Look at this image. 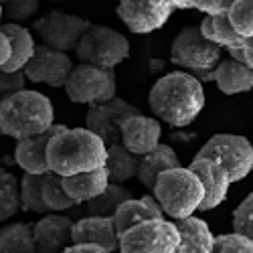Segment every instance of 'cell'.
I'll return each mask as SVG.
<instances>
[{
	"label": "cell",
	"instance_id": "4dcf8cb0",
	"mask_svg": "<svg viewBox=\"0 0 253 253\" xmlns=\"http://www.w3.org/2000/svg\"><path fill=\"white\" fill-rule=\"evenodd\" d=\"M43 199L51 213H63V211H71L77 207V203L67 195L65 186H63V176L53 170L43 174Z\"/></svg>",
	"mask_w": 253,
	"mask_h": 253
},
{
	"label": "cell",
	"instance_id": "ee69618b",
	"mask_svg": "<svg viewBox=\"0 0 253 253\" xmlns=\"http://www.w3.org/2000/svg\"><path fill=\"white\" fill-rule=\"evenodd\" d=\"M2 136H4V134H2V126H0V138H2Z\"/></svg>",
	"mask_w": 253,
	"mask_h": 253
},
{
	"label": "cell",
	"instance_id": "1f68e13d",
	"mask_svg": "<svg viewBox=\"0 0 253 253\" xmlns=\"http://www.w3.org/2000/svg\"><path fill=\"white\" fill-rule=\"evenodd\" d=\"M229 18L241 37H253V0H233Z\"/></svg>",
	"mask_w": 253,
	"mask_h": 253
},
{
	"label": "cell",
	"instance_id": "d6a6232c",
	"mask_svg": "<svg viewBox=\"0 0 253 253\" xmlns=\"http://www.w3.org/2000/svg\"><path fill=\"white\" fill-rule=\"evenodd\" d=\"M39 8H41V0H8L4 4V16L8 18V23L25 25L35 20Z\"/></svg>",
	"mask_w": 253,
	"mask_h": 253
},
{
	"label": "cell",
	"instance_id": "6da1fadb",
	"mask_svg": "<svg viewBox=\"0 0 253 253\" xmlns=\"http://www.w3.org/2000/svg\"><path fill=\"white\" fill-rule=\"evenodd\" d=\"M205 85L188 71L162 75L148 93V105L160 122L172 128L191 126L205 110Z\"/></svg>",
	"mask_w": 253,
	"mask_h": 253
},
{
	"label": "cell",
	"instance_id": "ba28073f",
	"mask_svg": "<svg viewBox=\"0 0 253 253\" xmlns=\"http://www.w3.org/2000/svg\"><path fill=\"white\" fill-rule=\"evenodd\" d=\"M65 93L73 103L97 105L118 95V81L114 69H103L87 63L75 65L65 81Z\"/></svg>",
	"mask_w": 253,
	"mask_h": 253
},
{
	"label": "cell",
	"instance_id": "7bdbcfd3",
	"mask_svg": "<svg viewBox=\"0 0 253 253\" xmlns=\"http://www.w3.org/2000/svg\"><path fill=\"white\" fill-rule=\"evenodd\" d=\"M51 2H67V0H51Z\"/></svg>",
	"mask_w": 253,
	"mask_h": 253
},
{
	"label": "cell",
	"instance_id": "836d02e7",
	"mask_svg": "<svg viewBox=\"0 0 253 253\" xmlns=\"http://www.w3.org/2000/svg\"><path fill=\"white\" fill-rule=\"evenodd\" d=\"M231 225H233L235 233H241L253 241V191L233 211V221H231Z\"/></svg>",
	"mask_w": 253,
	"mask_h": 253
},
{
	"label": "cell",
	"instance_id": "e575fe53",
	"mask_svg": "<svg viewBox=\"0 0 253 253\" xmlns=\"http://www.w3.org/2000/svg\"><path fill=\"white\" fill-rule=\"evenodd\" d=\"M215 253H253V241L241 233L215 235Z\"/></svg>",
	"mask_w": 253,
	"mask_h": 253
},
{
	"label": "cell",
	"instance_id": "5bb4252c",
	"mask_svg": "<svg viewBox=\"0 0 253 253\" xmlns=\"http://www.w3.org/2000/svg\"><path fill=\"white\" fill-rule=\"evenodd\" d=\"M73 219L63 213H47L33 225L35 253H61L67 249L73 239Z\"/></svg>",
	"mask_w": 253,
	"mask_h": 253
},
{
	"label": "cell",
	"instance_id": "44dd1931",
	"mask_svg": "<svg viewBox=\"0 0 253 253\" xmlns=\"http://www.w3.org/2000/svg\"><path fill=\"white\" fill-rule=\"evenodd\" d=\"M174 223L180 233L176 253H215V235L211 233L207 221L193 215Z\"/></svg>",
	"mask_w": 253,
	"mask_h": 253
},
{
	"label": "cell",
	"instance_id": "5b68a950",
	"mask_svg": "<svg viewBox=\"0 0 253 253\" xmlns=\"http://www.w3.org/2000/svg\"><path fill=\"white\" fill-rule=\"evenodd\" d=\"M223 47L203 37L199 27H184L170 43V61L182 71L193 73L201 83L213 81Z\"/></svg>",
	"mask_w": 253,
	"mask_h": 253
},
{
	"label": "cell",
	"instance_id": "cb8c5ba5",
	"mask_svg": "<svg viewBox=\"0 0 253 253\" xmlns=\"http://www.w3.org/2000/svg\"><path fill=\"white\" fill-rule=\"evenodd\" d=\"M0 29L8 35L10 43H12V57L2 69L23 71L27 67V63L31 61V57L35 55V51H37V43H35L33 33L27 27L16 25V23H2Z\"/></svg>",
	"mask_w": 253,
	"mask_h": 253
},
{
	"label": "cell",
	"instance_id": "4fadbf2b",
	"mask_svg": "<svg viewBox=\"0 0 253 253\" xmlns=\"http://www.w3.org/2000/svg\"><path fill=\"white\" fill-rule=\"evenodd\" d=\"M142 114L134 103L126 101L124 97H114L110 101H103L97 105H89L85 116V128L97 134L105 144L120 142L122 124L130 116Z\"/></svg>",
	"mask_w": 253,
	"mask_h": 253
},
{
	"label": "cell",
	"instance_id": "8992f818",
	"mask_svg": "<svg viewBox=\"0 0 253 253\" xmlns=\"http://www.w3.org/2000/svg\"><path fill=\"white\" fill-rule=\"evenodd\" d=\"M75 55L79 63L116 69L120 63L130 57V41L126 39L124 33L112 27L89 25L75 47Z\"/></svg>",
	"mask_w": 253,
	"mask_h": 253
},
{
	"label": "cell",
	"instance_id": "f6af8a7d",
	"mask_svg": "<svg viewBox=\"0 0 253 253\" xmlns=\"http://www.w3.org/2000/svg\"><path fill=\"white\" fill-rule=\"evenodd\" d=\"M6 2H8V0H2V4H6Z\"/></svg>",
	"mask_w": 253,
	"mask_h": 253
},
{
	"label": "cell",
	"instance_id": "9c48e42d",
	"mask_svg": "<svg viewBox=\"0 0 253 253\" xmlns=\"http://www.w3.org/2000/svg\"><path fill=\"white\" fill-rule=\"evenodd\" d=\"M197 156L217 160L231 176V182H241L253 172V142L239 134L211 136Z\"/></svg>",
	"mask_w": 253,
	"mask_h": 253
},
{
	"label": "cell",
	"instance_id": "b9f144b4",
	"mask_svg": "<svg viewBox=\"0 0 253 253\" xmlns=\"http://www.w3.org/2000/svg\"><path fill=\"white\" fill-rule=\"evenodd\" d=\"M2 18H4V4H2V0H0V25H2Z\"/></svg>",
	"mask_w": 253,
	"mask_h": 253
},
{
	"label": "cell",
	"instance_id": "ab89813d",
	"mask_svg": "<svg viewBox=\"0 0 253 253\" xmlns=\"http://www.w3.org/2000/svg\"><path fill=\"white\" fill-rule=\"evenodd\" d=\"M243 47H245V63L253 69V37H245Z\"/></svg>",
	"mask_w": 253,
	"mask_h": 253
},
{
	"label": "cell",
	"instance_id": "74e56055",
	"mask_svg": "<svg viewBox=\"0 0 253 253\" xmlns=\"http://www.w3.org/2000/svg\"><path fill=\"white\" fill-rule=\"evenodd\" d=\"M10 57H12V43H10L8 35L0 29V69L10 61Z\"/></svg>",
	"mask_w": 253,
	"mask_h": 253
},
{
	"label": "cell",
	"instance_id": "f546056e",
	"mask_svg": "<svg viewBox=\"0 0 253 253\" xmlns=\"http://www.w3.org/2000/svg\"><path fill=\"white\" fill-rule=\"evenodd\" d=\"M20 209L37 215L51 213L43 199V174L25 172V176L20 178Z\"/></svg>",
	"mask_w": 253,
	"mask_h": 253
},
{
	"label": "cell",
	"instance_id": "7c38bea8",
	"mask_svg": "<svg viewBox=\"0 0 253 253\" xmlns=\"http://www.w3.org/2000/svg\"><path fill=\"white\" fill-rule=\"evenodd\" d=\"M73 59L69 53L51 49L47 45H37L35 55L27 63V79L37 85L47 87H65V81L73 69Z\"/></svg>",
	"mask_w": 253,
	"mask_h": 253
},
{
	"label": "cell",
	"instance_id": "ac0fdd59",
	"mask_svg": "<svg viewBox=\"0 0 253 253\" xmlns=\"http://www.w3.org/2000/svg\"><path fill=\"white\" fill-rule=\"evenodd\" d=\"M73 243H91L99 245L108 251H118L120 247V233L114 225L112 217H93L85 215L73 223Z\"/></svg>",
	"mask_w": 253,
	"mask_h": 253
},
{
	"label": "cell",
	"instance_id": "9a60e30c",
	"mask_svg": "<svg viewBox=\"0 0 253 253\" xmlns=\"http://www.w3.org/2000/svg\"><path fill=\"white\" fill-rule=\"evenodd\" d=\"M188 168L199 174V178L205 186V201L199 211H213L227 201L229 186L233 182H231L229 172L217 160L205 158V156H195L193 162L188 164Z\"/></svg>",
	"mask_w": 253,
	"mask_h": 253
},
{
	"label": "cell",
	"instance_id": "277c9868",
	"mask_svg": "<svg viewBox=\"0 0 253 253\" xmlns=\"http://www.w3.org/2000/svg\"><path fill=\"white\" fill-rule=\"evenodd\" d=\"M152 195L160 203L164 217L180 221L193 217L201 209L205 201V186L195 170L188 166H176L158 176Z\"/></svg>",
	"mask_w": 253,
	"mask_h": 253
},
{
	"label": "cell",
	"instance_id": "603a6c76",
	"mask_svg": "<svg viewBox=\"0 0 253 253\" xmlns=\"http://www.w3.org/2000/svg\"><path fill=\"white\" fill-rule=\"evenodd\" d=\"M176 166H182L180 160H178V154L174 152V148L170 144H158L156 148L148 154H144L140 158V168H138V180L142 182L144 188L152 191L158 176L164 172V170H170V168H176Z\"/></svg>",
	"mask_w": 253,
	"mask_h": 253
},
{
	"label": "cell",
	"instance_id": "484cf974",
	"mask_svg": "<svg viewBox=\"0 0 253 253\" xmlns=\"http://www.w3.org/2000/svg\"><path fill=\"white\" fill-rule=\"evenodd\" d=\"M201 33L205 39L213 41L215 45L227 49L231 45H237L241 43V41L245 37H241L237 33V29L233 27V23H231L229 18V12H223V14H205L203 23L199 25Z\"/></svg>",
	"mask_w": 253,
	"mask_h": 253
},
{
	"label": "cell",
	"instance_id": "d590c367",
	"mask_svg": "<svg viewBox=\"0 0 253 253\" xmlns=\"http://www.w3.org/2000/svg\"><path fill=\"white\" fill-rule=\"evenodd\" d=\"M27 73L23 71H6L0 69V99H4L8 95H14L18 91L27 89Z\"/></svg>",
	"mask_w": 253,
	"mask_h": 253
},
{
	"label": "cell",
	"instance_id": "8d00e7d4",
	"mask_svg": "<svg viewBox=\"0 0 253 253\" xmlns=\"http://www.w3.org/2000/svg\"><path fill=\"white\" fill-rule=\"evenodd\" d=\"M191 8H197L205 14H223L229 12L233 0H188Z\"/></svg>",
	"mask_w": 253,
	"mask_h": 253
},
{
	"label": "cell",
	"instance_id": "52a82bcc",
	"mask_svg": "<svg viewBox=\"0 0 253 253\" xmlns=\"http://www.w3.org/2000/svg\"><path fill=\"white\" fill-rule=\"evenodd\" d=\"M180 233L170 219L142 221L120 235V253H176Z\"/></svg>",
	"mask_w": 253,
	"mask_h": 253
},
{
	"label": "cell",
	"instance_id": "f1b7e54d",
	"mask_svg": "<svg viewBox=\"0 0 253 253\" xmlns=\"http://www.w3.org/2000/svg\"><path fill=\"white\" fill-rule=\"evenodd\" d=\"M20 211V178L0 168V223L10 221Z\"/></svg>",
	"mask_w": 253,
	"mask_h": 253
},
{
	"label": "cell",
	"instance_id": "7402d4cb",
	"mask_svg": "<svg viewBox=\"0 0 253 253\" xmlns=\"http://www.w3.org/2000/svg\"><path fill=\"white\" fill-rule=\"evenodd\" d=\"M108 184H110V172L105 166L97 168V170H89V172L63 176V186H65L67 195L77 205H85L87 201L99 197L108 188Z\"/></svg>",
	"mask_w": 253,
	"mask_h": 253
},
{
	"label": "cell",
	"instance_id": "60d3db41",
	"mask_svg": "<svg viewBox=\"0 0 253 253\" xmlns=\"http://www.w3.org/2000/svg\"><path fill=\"white\" fill-rule=\"evenodd\" d=\"M168 2L172 4L174 10H186V8H191V2H188V0H168Z\"/></svg>",
	"mask_w": 253,
	"mask_h": 253
},
{
	"label": "cell",
	"instance_id": "d6986e66",
	"mask_svg": "<svg viewBox=\"0 0 253 253\" xmlns=\"http://www.w3.org/2000/svg\"><path fill=\"white\" fill-rule=\"evenodd\" d=\"M114 225L118 229V233L122 235L124 231H128L130 227L148 221V219H164V211L160 203L156 201L154 195H144L142 199H128L124 201L118 211L114 213Z\"/></svg>",
	"mask_w": 253,
	"mask_h": 253
},
{
	"label": "cell",
	"instance_id": "4316f807",
	"mask_svg": "<svg viewBox=\"0 0 253 253\" xmlns=\"http://www.w3.org/2000/svg\"><path fill=\"white\" fill-rule=\"evenodd\" d=\"M35 223H8L0 227V253H35Z\"/></svg>",
	"mask_w": 253,
	"mask_h": 253
},
{
	"label": "cell",
	"instance_id": "7a4b0ae2",
	"mask_svg": "<svg viewBox=\"0 0 253 253\" xmlns=\"http://www.w3.org/2000/svg\"><path fill=\"white\" fill-rule=\"evenodd\" d=\"M47 162L59 176L97 170L108 162V144L87 128H65L49 142Z\"/></svg>",
	"mask_w": 253,
	"mask_h": 253
},
{
	"label": "cell",
	"instance_id": "83f0119b",
	"mask_svg": "<svg viewBox=\"0 0 253 253\" xmlns=\"http://www.w3.org/2000/svg\"><path fill=\"white\" fill-rule=\"evenodd\" d=\"M132 199V193L126 188L124 184L118 182H110L108 188L95 199L85 203V215H93V217H114V213L118 211V207Z\"/></svg>",
	"mask_w": 253,
	"mask_h": 253
},
{
	"label": "cell",
	"instance_id": "8fae6325",
	"mask_svg": "<svg viewBox=\"0 0 253 253\" xmlns=\"http://www.w3.org/2000/svg\"><path fill=\"white\" fill-rule=\"evenodd\" d=\"M120 20L134 35H150L162 29L174 8L168 0H118Z\"/></svg>",
	"mask_w": 253,
	"mask_h": 253
},
{
	"label": "cell",
	"instance_id": "30bf717a",
	"mask_svg": "<svg viewBox=\"0 0 253 253\" xmlns=\"http://www.w3.org/2000/svg\"><path fill=\"white\" fill-rule=\"evenodd\" d=\"M89 25H91L89 20L61 10H51L45 16L33 20V29L41 41V45H47L63 53L75 51L77 43Z\"/></svg>",
	"mask_w": 253,
	"mask_h": 253
},
{
	"label": "cell",
	"instance_id": "f35d334b",
	"mask_svg": "<svg viewBox=\"0 0 253 253\" xmlns=\"http://www.w3.org/2000/svg\"><path fill=\"white\" fill-rule=\"evenodd\" d=\"M61 253H112V251L103 249L99 245H91V243H71L67 249H63Z\"/></svg>",
	"mask_w": 253,
	"mask_h": 253
},
{
	"label": "cell",
	"instance_id": "e0dca14e",
	"mask_svg": "<svg viewBox=\"0 0 253 253\" xmlns=\"http://www.w3.org/2000/svg\"><path fill=\"white\" fill-rule=\"evenodd\" d=\"M65 124H53L51 128L43 134H37L25 140H18L14 146V162L20 166L25 172L31 174H47L51 168L47 162V150H49V142L53 140L55 134L61 130H65Z\"/></svg>",
	"mask_w": 253,
	"mask_h": 253
},
{
	"label": "cell",
	"instance_id": "2e32d148",
	"mask_svg": "<svg viewBox=\"0 0 253 253\" xmlns=\"http://www.w3.org/2000/svg\"><path fill=\"white\" fill-rule=\"evenodd\" d=\"M160 138H162V126L154 116H144V114L130 116L122 124L120 130V142L138 156L152 152L160 144Z\"/></svg>",
	"mask_w": 253,
	"mask_h": 253
},
{
	"label": "cell",
	"instance_id": "3957f363",
	"mask_svg": "<svg viewBox=\"0 0 253 253\" xmlns=\"http://www.w3.org/2000/svg\"><path fill=\"white\" fill-rule=\"evenodd\" d=\"M55 124L51 99L35 89H23L0 99V126L2 134L12 140H25L47 132Z\"/></svg>",
	"mask_w": 253,
	"mask_h": 253
},
{
	"label": "cell",
	"instance_id": "ffe728a7",
	"mask_svg": "<svg viewBox=\"0 0 253 253\" xmlns=\"http://www.w3.org/2000/svg\"><path fill=\"white\" fill-rule=\"evenodd\" d=\"M213 81L221 93L239 95L253 89V69L235 59H221L213 71Z\"/></svg>",
	"mask_w": 253,
	"mask_h": 253
},
{
	"label": "cell",
	"instance_id": "d4e9b609",
	"mask_svg": "<svg viewBox=\"0 0 253 253\" xmlns=\"http://www.w3.org/2000/svg\"><path fill=\"white\" fill-rule=\"evenodd\" d=\"M140 158L142 156L130 152L122 142L108 144V162H105V168L110 172V182L124 184L136 178L140 168Z\"/></svg>",
	"mask_w": 253,
	"mask_h": 253
}]
</instances>
